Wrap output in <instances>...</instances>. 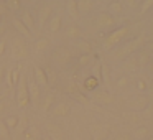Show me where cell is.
<instances>
[{"label": "cell", "mask_w": 153, "mask_h": 140, "mask_svg": "<svg viewBox=\"0 0 153 140\" xmlns=\"http://www.w3.org/2000/svg\"><path fill=\"white\" fill-rule=\"evenodd\" d=\"M145 45H146L145 35H138V36L132 38V40L122 43L120 46H117L115 50H112L110 51V58H112L114 61H125L127 58L133 56V54H137L142 48H145Z\"/></svg>", "instance_id": "obj_1"}, {"label": "cell", "mask_w": 153, "mask_h": 140, "mask_svg": "<svg viewBox=\"0 0 153 140\" xmlns=\"http://www.w3.org/2000/svg\"><path fill=\"white\" fill-rule=\"evenodd\" d=\"M128 35H130V27L128 25L117 27L115 30L109 31V33L105 35V38H104V41H102V50L110 53V51L115 50L117 46H120V45L128 38Z\"/></svg>", "instance_id": "obj_2"}, {"label": "cell", "mask_w": 153, "mask_h": 140, "mask_svg": "<svg viewBox=\"0 0 153 140\" xmlns=\"http://www.w3.org/2000/svg\"><path fill=\"white\" fill-rule=\"evenodd\" d=\"M10 53H12V58L18 60L20 63L23 60H27L30 56V46H28L27 40L20 35H15L10 40Z\"/></svg>", "instance_id": "obj_3"}, {"label": "cell", "mask_w": 153, "mask_h": 140, "mask_svg": "<svg viewBox=\"0 0 153 140\" xmlns=\"http://www.w3.org/2000/svg\"><path fill=\"white\" fill-rule=\"evenodd\" d=\"M15 94H17V104H18L20 109H27L31 104L30 94H28V77L25 76V74L20 76V81H18V84H17Z\"/></svg>", "instance_id": "obj_4"}, {"label": "cell", "mask_w": 153, "mask_h": 140, "mask_svg": "<svg viewBox=\"0 0 153 140\" xmlns=\"http://www.w3.org/2000/svg\"><path fill=\"white\" fill-rule=\"evenodd\" d=\"M119 27V20H117L115 17H112V15L109 13V12H99L96 17V28L97 30H102V31H112L115 30V28Z\"/></svg>", "instance_id": "obj_5"}, {"label": "cell", "mask_w": 153, "mask_h": 140, "mask_svg": "<svg viewBox=\"0 0 153 140\" xmlns=\"http://www.w3.org/2000/svg\"><path fill=\"white\" fill-rule=\"evenodd\" d=\"M114 94L110 91L104 89V87H99L96 89L94 92H91V99L89 102H94V104H99V106H110L114 102Z\"/></svg>", "instance_id": "obj_6"}, {"label": "cell", "mask_w": 153, "mask_h": 140, "mask_svg": "<svg viewBox=\"0 0 153 140\" xmlns=\"http://www.w3.org/2000/svg\"><path fill=\"white\" fill-rule=\"evenodd\" d=\"M53 60H54V63L59 64L61 68H66L74 61V56H73V53H71L69 48L59 46V48H56V50L53 51Z\"/></svg>", "instance_id": "obj_7"}, {"label": "cell", "mask_w": 153, "mask_h": 140, "mask_svg": "<svg viewBox=\"0 0 153 140\" xmlns=\"http://www.w3.org/2000/svg\"><path fill=\"white\" fill-rule=\"evenodd\" d=\"M150 106V99L148 96H145V94H140V96H135L133 99L127 101V109L128 110H133V112H143V110H146Z\"/></svg>", "instance_id": "obj_8"}, {"label": "cell", "mask_w": 153, "mask_h": 140, "mask_svg": "<svg viewBox=\"0 0 153 140\" xmlns=\"http://www.w3.org/2000/svg\"><path fill=\"white\" fill-rule=\"evenodd\" d=\"M53 17V7H51V4H48V2H45V4L40 5V8H38V15H36V28H43L45 25L50 22V18Z\"/></svg>", "instance_id": "obj_9"}, {"label": "cell", "mask_w": 153, "mask_h": 140, "mask_svg": "<svg viewBox=\"0 0 153 140\" xmlns=\"http://www.w3.org/2000/svg\"><path fill=\"white\" fill-rule=\"evenodd\" d=\"M28 94H30V101L35 106H40L41 102V87L35 83L33 76L28 77Z\"/></svg>", "instance_id": "obj_10"}, {"label": "cell", "mask_w": 153, "mask_h": 140, "mask_svg": "<svg viewBox=\"0 0 153 140\" xmlns=\"http://www.w3.org/2000/svg\"><path fill=\"white\" fill-rule=\"evenodd\" d=\"M66 94H68V96H71L74 101L81 102V104H89V99H87V97L79 91V84H77V83H69V84H68V86H66Z\"/></svg>", "instance_id": "obj_11"}, {"label": "cell", "mask_w": 153, "mask_h": 140, "mask_svg": "<svg viewBox=\"0 0 153 140\" xmlns=\"http://www.w3.org/2000/svg\"><path fill=\"white\" fill-rule=\"evenodd\" d=\"M45 129H46L48 137H50L51 140H64V132H63V129H61L58 124H54L53 120H48V122L45 124Z\"/></svg>", "instance_id": "obj_12"}, {"label": "cell", "mask_w": 153, "mask_h": 140, "mask_svg": "<svg viewBox=\"0 0 153 140\" xmlns=\"http://www.w3.org/2000/svg\"><path fill=\"white\" fill-rule=\"evenodd\" d=\"M82 33H84V28L81 27L79 23H69V25H66V28H64L66 38H69V40H73V41L81 40V38H82Z\"/></svg>", "instance_id": "obj_13"}, {"label": "cell", "mask_w": 153, "mask_h": 140, "mask_svg": "<svg viewBox=\"0 0 153 140\" xmlns=\"http://www.w3.org/2000/svg\"><path fill=\"white\" fill-rule=\"evenodd\" d=\"M18 20L22 22V23L25 25V27L28 28V30L33 33L35 30H36V20H35V17H33V13H31L28 8H23V10L20 12V17H18Z\"/></svg>", "instance_id": "obj_14"}, {"label": "cell", "mask_w": 153, "mask_h": 140, "mask_svg": "<svg viewBox=\"0 0 153 140\" xmlns=\"http://www.w3.org/2000/svg\"><path fill=\"white\" fill-rule=\"evenodd\" d=\"M74 48L79 51V54H94V45L89 40H86V38L74 41Z\"/></svg>", "instance_id": "obj_15"}, {"label": "cell", "mask_w": 153, "mask_h": 140, "mask_svg": "<svg viewBox=\"0 0 153 140\" xmlns=\"http://www.w3.org/2000/svg\"><path fill=\"white\" fill-rule=\"evenodd\" d=\"M33 79L40 87H46L48 86V74L41 66H33Z\"/></svg>", "instance_id": "obj_16"}, {"label": "cell", "mask_w": 153, "mask_h": 140, "mask_svg": "<svg viewBox=\"0 0 153 140\" xmlns=\"http://www.w3.org/2000/svg\"><path fill=\"white\" fill-rule=\"evenodd\" d=\"M69 110H71V107H69V104L68 102H56L53 107H51V115L53 117H68V114H69Z\"/></svg>", "instance_id": "obj_17"}, {"label": "cell", "mask_w": 153, "mask_h": 140, "mask_svg": "<svg viewBox=\"0 0 153 140\" xmlns=\"http://www.w3.org/2000/svg\"><path fill=\"white\" fill-rule=\"evenodd\" d=\"M46 25H48V31H50L51 35L59 33L61 28H63V17H61L59 13H58V15H53Z\"/></svg>", "instance_id": "obj_18"}, {"label": "cell", "mask_w": 153, "mask_h": 140, "mask_svg": "<svg viewBox=\"0 0 153 140\" xmlns=\"http://www.w3.org/2000/svg\"><path fill=\"white\" fill-rule=\"evenodd\" d=\"M135 58H137V63H138V68H140V69H145V68H148V64L152 63V60H153V56L145 50V48H142V50H140L138 53L135 54Z\"/></svg>", "instance_id": "obj_19"}, {"label": "cell", "mask_w": 153, "mask_h": 140, "mask_svg": "<svg viewBox=\"0 0 153 140\" xmlns=\"http://www.w3.org/2000/svg\"><path fill=\"white\" fill-rule=\"evenodd\" d=\"M81 87H82L84 91H87V92H94L96 89H99V87H100V81L97 79V77H94L92 74H89V76L84 77Z\"/></svg>", "instance_id": "obj_20"}, {"label": "cell", "mask_w": 153, "mask_h": 140, "mask_svg": "<svg viewBox=\"0 0 153 140\" xmlns=\"http://www.w3.org/2000/svg\"><path fill=\"white\" fill-rule=\"evenodd\" d=\"M64 5H66V13H68V17L73 20V23H76V22L81 18L79 10H77V0H68Z\"/></svg>", "instance_id": "obj_21"}, {"label": "cell", "mask_w": 153, "mask_h": 140, "mask_svg": "<svg viewBox=\"0 0 153 140\" xmlns=\"http://www.w3.org/2000/svg\"><path fill=\"white\" fill-rule=\"evenodd\" d=\"M12 25H13L15 31H18V35H20V36H23L25 40H31V38H33V33H31V31L28 30V28L25 27V25L22 23L18 18H13V20H12Z\"/></svg>", "instance_id": "obj_22"}, {"label": "cell", "mask_w": 153, "mask_h": 140, "mask_svg": "<svg viewBox=\"0 0 153 140\" xmlns=\"http://www.w3.org/2000/svg\"><path fill=\"white\" fill-rule=\"evenodd\" d=\"M96 8V2L94 0H77V10L79 15H89Z\"/></svg>", "instance_id": "obj_23"}, {"label": "cell", "mask_w": 153, "mask_h": 140, "mask_svg": "<svg viewBox=\"0 0 153 140\" xmlns=\"http://www.w3.org/2000/svg\"><path fill=\"white\" fill-rule=\"evenodd\" d=\"M100 83L105 84V89L110 91L112 87V79H110V69L107 63H100Z\"/></svg>", "instance_id": "obj_24"}, {"label": "cell", "mask_w": 153, "mask_h": 140, "mask_svg": "<svg viewBox=\"0 0 153 140\" xmlns=\"http://www.w3.org/2000/svg\"><path fill=\"white\" fill-rule=\"evenodd\" d=\"M123 4H122V0H112V2H110L109 4V13L112 15V17H119V15H122L123 13Z\"/></svg>", "instance_id": "obj_25"}, {"label": "cell", "mask_w": 153, "mask_h": 140, "mask_svg": "<svg viewBox=\"0 0 153 140\" xmlns=\"http://www.w3.org/2000/svg\"><path fill=\"white\" fill-rule=\"evenodd\" d=\"M97 61L96 54H79L77 58V68H86L89 64H94Z\"/></svg>", "instance_id": "obj_26"}, {"label": "cell", "mask_w": 153, "mask_h": 140, "mask_svg": "<svg viewBox=\"0 0 153 140\" xmlns=\"http://www.w3.org/2000/svg\"><path fill=\"white\" fill-rule=\"evenodd\" d=\"M33 50L36 53H45L46 50H50V40L48 38H40L33 43Z\"/></svg>", "instance_id": "obj_27"}, {"label": "cell", "mask_w": 153, "mask_h": 140, "mask_svg": "<svg viewBox=\"0 0 153 140\" xmlns=\"http://www.w3.org/2000/svg\"><path fill=\"white\" fill-rule=\"evenodd\" d=\"M122 68H123L125 71H132V73H135V71H138L140 68H138V63H137V58H135V54H133V56H130V58H127V60L123 61Z\"/></svg>", "instance_id": "obj_28"}, {"label": "cell", "mask_w": 153, "mask_h": 140, "mask_svg": "<svg viewBox=\"0 0 153 140\" xmlns=\"http://www.w3.org/2000/svg\"><path fill=\"white\" fill-rule=\"evenodd\" d=\"M41 102H40V106H41V109H43V112H50L51 110V107H53V102H54V96L51 92H48L45 97H41Z\"/></svg>", "instance_id": "obj_29"}, {"label": "cell", "mask_w": 153, "mask_h": 140, "mask_svg": "<svg viewBox=\"0 0 153 140\" xmlns=\"http://www.w3.org/2000/svg\"><path fill=\"white\" fill-rule=\"evenodd\" d=\"M133 137H135L137 140H146V139L150 137V130H148V127H145V125L137 127V129L133 130Z\"/></svg>", "instance_id": "obj_30"}, {"label": "cell", "mask_w": 153, "mask_h": 140, "mask_svg": "<svg viewBox=\"0 0 153 140\" xmlns=\"http://www.w3.org/2000/svg\"><path fill=\"white\" fill-rule=\"evenodd\" d=\"M5 8H8V10L12 12H22L23 10V2H20V0H5Z\"/></svg>", "instance_id": "obj_31"}, {"label": "cell", "mask_w": 153, "mask_h": 140, "mask_svg": "<svg viewBox=\"0 0 153 140\" xmlns=\"http://www.w3.org/2000/svg\"><path fill=\"white\" fill-rule=\"evenodd\" d=\"M122 117L127 120V122H132V124H138L142 120V115L138 112H133V110H125L122 114Z\"/></svg>", "instance_id": "obj_32"}, {"label": "cell", "mask_w": 153, "mask_h": 140, "mask_svg": "<svg viewBox=\"0 0 153 140\" xmlns=\"http://www.w3.org/2000/svg\"><path fill=\"white\" fill-rule=\"evenodd\" d=\"M17 130L18 133H25L28 130V117L27 115H22V117H18V125H17Z\"/></svg>", "instance_id": "obj_33"}, {"label": "cell", "mask_w": 153, "mask_h": 140, "mask_svg": "<svg viewBox=\"0 0 153 140\" xmlns=\"http://www.w3.org/2000/svg\"><path fill=\"white\" fill-rule=\"evenodd\" d=\"M4 122H5V125L8 127V130L12 132V130H15V129H17V125H18V117L17 115H8Z\"/></svg>", "instance_id": "obj_34"}, {"label": "cell", "mask_w": 153, "mask_h": 140, "mask_svg": "<svg viewBox=\"0 0 153 140\" xmlns=\"http://www.w3.org/2000/svg\"><path fill=\"white\" fill-rule=\"evenodd\" d=\"M153 8V0H145L140 4V15H145L146 12H150Z\"/></svg>", "instance_id": "obj_35"}, {"label": "cell", "mask_w": 153, "mask_h": 140, "mask_svg": "<svg viewBox=\"0 0 153 140\" xmlns=\"http://www.w3.org/2000/svg\"><path fill=\"white\" fill-rule=\"evenodd\" d=\"M128 83H130L128 76H120L119 79H117V83H115V87L117 89H125V87L128 86Z\"/></svg>", "instance_id": "obj_36"}, {"label": "cell", "mask_w": 153, "mask_h": 140, "mask_svg": "<svg viewBox=\"0 0 153 140\" xmlns=\"http://www.w3.org/2000/svg\"><path fill=\"white\" fill-rule=\"evenodd\" d=\"M36 137H38L36 129H33V127H28V130L25 132V139H23V140H36Z\"/></svg>", "instance_id": "obj_37"}, {"label": "cell", "mask_w": 153, "mask_h": 140, "mask_svg": "<svg viewBox=\"0 0 153 140\" xmlns=\"http://www.w3.org/2000/svg\"><path fill=\"white\" fill-rule=\"evenodd\" d=\"M0 137H2V139H5V140L10 137V130H8V127L5 125L4 120H0Z\"/></svg>", "instance_id": "obj_38"}, {"label": "cell", "mask_w": 153, "mask_h": 140, "mask_svg": "<svg viewBox=\"0 0 153 140\" xmlns=\"http://www.w3.org/2000/svg\"><path fill=\"white\" fill-rule=\"evenodd\" d=\"M122 4H123V7H128V8H132V10H135L137 7H140V4L142 2H138V0H122Z\"/></svg>", "instance_id": "obj_39"}, {"label": "cell", "mask_w": 153, "mask_h": 140, "mask_svg": "<svg viewBox=\"0 0 153 140\" xmlns=\"http://www.w3.org/2000/svg\"><path fill=\"white\" fill-rule=\"evenodd\" d=\"M92 76L100 81V61L99 60H97L96 63H94V66H92Z\"/></svg>", "instance_id": "obj_40"}, {"label": "cell", "mask_w": 153, "mask_h": 140, "mask_svg": "<svg viewBox=\"0 0 153 140\" xmlns=\"http://www.w3.org/2000/svg\"><path fill=\"white\" fill-rule=\"evenodd\" d=\"M137 84H138L137 87H138L140 92H145V91L148 89V83H146L145 79H138V83H137Z\"/></svg>", "instance_id": "obj_41"}, {"label": "cell", "mask_w": 153, "mask_h": 140, "mask_svg": "<svg viewBox=\"0 0 153 140\" xmlns=\"http://www.w3.org/2000/svg\"><path fill=\"white\" fill-rule=\"evenodd\" d=\"M7 46H8V45H7V38H2V40H0V58H2V56H4V53H5V50H7Z\"/></svg>", "instance_id": "obj_42"}, {"label": "cell", "mask_w": 153, "mask_h": 140, "mask_svg": "<svg viewBox=\"0 0 153 140\" xmlns=\"http://www.w3.org/2000/svg\"><path fill=\"white\" fill-rule=\"evenodd\" d=\"M115 140H132V133H128V132L119 133V135L115 137Z\"/></svg>", "instance_id": "obj_43"}, {"label": "cell", "mask_w": 153, "mask_h": 140, "mask_svg": "<svg viewBox=\"0 0 153 140\" xmlns=\"http://www.w3.org/2000/svg\"><path fill=\"white\" fill-rule=\"evenodd\" d=\"M145 50H146V51H148V53L153 56V40H152V41H148V43L145 45Z\"/></svg>", "instance_id": "obj_44"}, {"label": "cell", "mask_w": 153, "mask_h": 140, "mask_svg": "<svg viewBox=\"0 0 153 140\" xmlns=\"http://www.w3.org/2000/svg\"><path fill=\"white\" fill-rule=\"evenodd\" d=\"M5 31H7V27H5V23H0V40L4 38Z\"/></svg>", "instance_id": "obj_45"}, {"label": "cell", "mask_w": 153, "mask_h": 140, "mask_svg": "<svg viewBox=\"0 0 153 140\" xmlns=\"http://www.w3.org/2000/svg\"><path fill=\"white\" fill-rule=\"evenodd\" d=\"M146 92H148V94H146V96H148V99L152 101V99H153V84H152V86H148V89H146Z\"/></svg>", "instance_id": "obj_46"}, {"label": "cell", "mask_w": 153, "mask_h": 140, "mask_svg": "<svg viewBox=\"0 0 153 140\" xmlns=\"http://www.w3.org/2000/svg\"><path fill=\"white\" fill-rule=\"evenodd\" d=\"M4 77H5V68L0 66V84L4 83Z\"/></svg>", "instance_id": "obj_47"}, {"label": "cell", "mask_w": 153, "mask_h": 140, "mask_svg": "<svg viewBox=\"0 0 153 140\" xmlns=\"http://www.w3.org/2000/svg\"><path fill=\"white\" fill-rule=\"evenodd\" d=\"M4 13H5V4L0 2V18H4Z\"/></svg>", "instance_id": "obj_48"}, {"label": "cell", "mask_w": 153, "mask_h": 140, "mask_svg": "<svg viewBox=\"0 0 153 140\" xmlns=\"http://www.w3.org/2000/svg\"><path fill=\"white\" fill-rule=\"evenodd\" d=\"M146 69H148V73H150V74H152V76H153V60H152V63L148 64V68H146Z\"/></svg>", "instance_id": "obj_49"}, {"label": "cell", "mask_w": 153, "mask_h": 140, "mask_svg": "<svg viewBox=\"0 0 153 140\" xmlns=\"http://www.w3.org/2000/svg\"><path fill=\"white\" fill-rule=\"evenodd\" d=\"M5 110V102H0V114Z\"/></svg>", "instance_id": "obj_50"}, {"label": "cell", "mask_w": 153, "mask_h": 140, "mask_svg": "<svg viewBox=\"0 0 153 140\" xmlns=\"http://www.w3.org/2000/svg\"><path fill=\"white\" fill-rule=\"evenodd\" d=\"M0 102H4V94L0 92Z\"/></svg>", "instance_id": "obj_51"}, {"label": "cell", "mask_w": 153, "mask_h": 140, "mask_svg": "<svg viewBox=\"0 0 153 140\" xmlns=\"http://www.w3.org/2000/svg\"><path fill=\"white\" fill-rule=\"evenodd\" d=\"M41 140H51V139H50V137L46 135V137H43V139H41Z\"/></svg>", "instance_id": "obj_52"}, {"label": "cell", "mask_w": 153, "mask_h": 140, "mask_svg": "<svg viewBox=\"0 0 153 140\" xmlns=\"http://www.w3.org/2000/svg\"><path fill=\"white\" fill-rule=\"evenodd\" d=\"M74 140H84V139H81V137H76V139H74Z\"/></svg>", "instance_id": "obj_53"}, {"label": "cell", "mask_w": 153, "mask_h": 140, "mask_svg": "<svg viewBox=\"0 0 153 140\" xmlns=\"http://www.w3.org/2000/svg\"><path fill=\"white\" fill-rule=\"evenodd\" d=\"M152 31H153V18H152Z\"/></svg>", "instance_id": "obj_54"}, {"label": "cell", "mask_w": 153, "mask_h": 140, "mask_svg": "<svg viewBox=\"0 0 153 140\" xmlns=\"http://www.w3.org/2000/svg\"><path fill=\"white\" fill-rule=\"evenodd\" d=\"M146 140H153V137H148V139H146Z\"/></svg>", "instance_id": "obj_55"}, {"label": "cell", "mask_w": 153, "mask_h": 140, "mask_svg": "<svg viewBox=\"0 0 153 140\" xmlns=\"http://www.w3.org/2000/svg\"><path fill=\"white\" fill-rule=\"evenodd\" d=\"M0 23H2V18H0Z\"/></svg>", "instance_id": "obj_56"}]
</instances>
